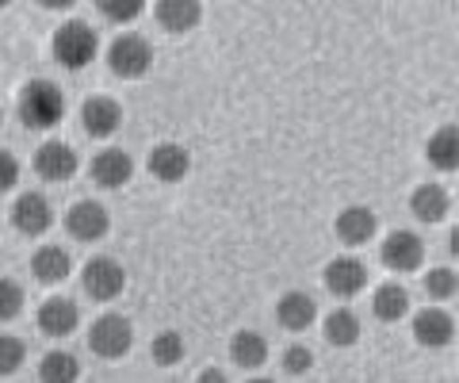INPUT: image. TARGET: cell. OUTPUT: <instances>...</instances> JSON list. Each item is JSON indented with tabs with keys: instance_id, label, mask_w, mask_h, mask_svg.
Returning <instances> with one entry per match:
<instances>
[{
	"instance_id": "6da1fadb",
	"label": "cell",
	"mask_w": 459,
	"mask_h": 383,
	"mask_svg": "<svg viewBox=\"0 0 459 383\" xmlns=\"http://www.w3.org/2000/svg\"><path fill=\"white\" fill-rule=\"evenodd\" d=\"M16 108H20V123L27 131H50L65 116V96L50 81H31V84H23Z\"/></svg>"
},
{
	"instance_id": "7a4b0ae2",
	"label": "cell",
	"mask_w": 459,
	"mask_h": 383,
	"mask_svg": "<svg viewBox=\"0 0 459 383\" xmlns=\"http://www.w3.org/2000/svg\"><path fill=\"white\" fill-rule=\"evenodd\" d=\"M96 54H100V35L89 23L69 20L54 31V62L62 69H74V74L77 69H89L96 62Z\"/></svg>"
},
{
	"instance_id": "3957f363",
	"label": "cell",
	"mask_w": 459,
	"mask_h": 383,
	"mask_svg": "<svg viewBox=\"0 0 459 383\" xmlns=\"http://www.w3.org/2000/svg\"><path fill=\"white\" fill-rule=\"evenodd\" d=\"M108 65H111L119 77H126V81L146 77L150 69H153V47H150V39H146V35H134V31L119 35V39H115L111 47H108Z\"/></svg>"
},
{
	"instance_id": "277c9868",
	"label": "cell",
	"mask_w": 459,
	"mask_h": 383,
	"mask_svg": "<svg viewBox=\"0 0 459 383\" xmlns=\"http://www.w3.org/2000/svg\"><path fill=\"white\" fill-rule=\"evenodd\" d=\"M134 345V330H131V322H126L123 315H100L92 322V330H89V349L96 353V357H104V361H119L126 357Z\"/></svg>"
},
{
	"instance_id": "5b68a950",
	"label": "cell",
	"mask_w": 459,
	"mask_h": 383,
	"mask_svg": "<svg viewBox=\"0 0 459 383\" xmlns=\"http://www.w3.org/2000/svg\"><path fill=\"white\" fill-rule=\"evenodd\" d=\"M123 288H126V268L115 257H92L84 265V292H89L92 300H100V303L119 300Z\"/></svg>"
},
{
	"instance_id": "8992f818",
	"label": "cell",
	"mask_w": 459,
	"mask_h": 383,
	"mask_svg": "<svg viewBox=\"0 0 459 383\" xmlns=\"http://www.w3.org/2000/svg\"><path fill=\"white\" fill-rule=\"evenodd\" d=\"M108 226H111L108 211L96 200H81L69 207V215H65V231H69V238H77V242H100V238L108 234Z\"/></svg>"
},
{
	"instance_id": "52a82bcc",
	"label": "cell",
	"mask_w": 459,
	"mask_h": 383,
	"mask_svg": "<svg viewBox=\"0 0 459 383\" xmlns=\"http://www.w3.org/2000/svg\"><path fill=\"white\" fill-rule=\"evenodd\" d=\"M383 261H386V268H394V273H413V268H421V261H425V242L413 231H394L383 242Z\"/></svg>"
},
{
	"instance_id": "ba28073f",
	"label": "cell",
	"mask_w": 459,
	"mask_h": 383,
	"mask_svg": "<svg viewBox=\"0 0 459 383\" xmlns=\"http://www.w3.org/2000/svg\"><path fill=\"white\" fill-rule=\"evenodd\" d=\"M35 173L42 180H69L77 173V150L69 142H47V146L35 150Z\"/></svg>"
},
{
	"instance_id": "9c48e42d",
	"label": "cell",
	"mask_w": 459,
	"mask_h": 383,
	"mask_svg": "<svg viewBox=\"0 0 459 383\" xmlns=\"http://www.w3.org/2000/svg\"><path fill=\"white\" fill-rule=\"evenodd\" d=\"M325 288L341 295V300H352V295H360L368 288V268L364 261L356 257H333L325 268Z\"/></svg>"
},
{
	"instance_id": "30bf717a",
	"label": "cell",
	"mask_w": 459,
	"mask_h": 383,
	"mask_svg": "<svg viewBox=\"0 0 459 383\" xmlns=\"http://www.w3.org/2000/svg\"><path fill=\"white\" fill-rule=\"evenodd\" d=\"M81 123L92 138H111L123 126V108H119V100H111V96H92V100H84V108H81Z\"/></svg>"
},
{
	"instance_id": "8fae6325",
	"label": "cell",
	"mask_w": 459,
	"mask_h": 383,
	"mask_svg": "<svg viewBox=\"0 0 459 383\" xmlns=\"http://www.w3.org/2000/svg\"><path fill=\"white\" fill-rule=\"evenodd\" d=\"M12 222H16V231L23 234H47L50 226H54V207L47 204V196H39V192H23L16 207H12Z\"/></svg>"
},
{
	"instance_id": "7c38bea8",
	"label": "cell",
	"mask_w": 459,
	"mask_h": 383,
	"mask_svg": "<svg viewBox=\"0 0 459 383\" xmlns=\"http://www.w3.org/2000/svg\"><path fill=\"white\" fill-rule=\"evenodd\" d=\"M77 322H81V310L74 300H65V295H54L39 307V330L47 337H69L77 334Z\"/></svg>"
},
{
	"instance_id": "4fadbf2b",
	"label": "cell",
	"mask_w": 459,
	"mask_h": 383,
	"mask_svg": "<svg viewBox=\"0 0 459 383\" xmlns=\"http://www.w3.org/2000/svg\"><path fill=\"white\" fill-rule=\"evenodd\" d=\"M146 165H150V173L161 184H180L184 177H188L192 158H188V150H184V146H177V142H161V146L150 150Z\"/></svg>"
},
{
	"instance_id": "5bb4252c",
	"label": "cell",
	"mask_w": 459,
	"mask_h": 383,
	"mask_svg": "<svg viewBox=\"0 0 459 383\" xmlns=\"http://www.w3.org/2000/svg\"><path fill=\"white\" fill-rule=\"evenodd\" d=\"M131 177H134L131 153L108 146V150H100L96 158H92V180L100 184V188H123Z\"/></svg>"
},
{
	"instance_id": "9a60e30c",
	"label": "cell",
	"mask_w": 459,
	"mask_h": 383,
	"mask_svg": "<svg viewBox=\"0 0 459 383\" xmlns=\"http://www.w3.org/2000/svg\"><path fill=\"white\" fill-rule=\"evenodd\" d=\"M157 23L165 27L169 35H188L192 27H199L204 20V4L199 0H157Z\"/></svg>"
},
{
	"instance_id": "2e32d148",
	"label": "cell",
	"mask_w": 459,
	"mask_h": 383,
	"mask_svg": "<svg viewBox=\"0 0 459 383\" xmlns=\"http://www.w3.org/2000/svg\"><path fill=\"white\" fill-rule=\"evenodd\" d=\"M413 337H418L425 349H444V345H452V337H455V318L444 315L440 307H429V310H421V315L413 318Z\"/></svg>"
},
{
	"instance_id": "e0dca14e",
	"label": "cell",
	"mask_w": 459,
	"mask_h": 383,
	"mask_svg": "<svg viewBox=\"0 0 459 383\" xmlns=\"http://www.w3.org/2000/svg\"><path fill=\"white\" fill-rule=\"evenodd\" d=\"M376 215H371L368 207H344L337 215V238L344 246H368L371 238H376Z\"/></svg>"
},
{
	"instance_id": "ac0fdd59",
	"label": "cell",
	"mask_w": 459,
	"mask_h": 383,
	"mask_svg": "<svg viewBox=\"0 0 459 383\" xmlns=\"http://www.w3.org/2000/svg\"><path fill=\"white\" fill-rule=\"evenodd\" d=\"M31 273L39 283H62L74 273V261H69V253L62 246H42L31 257Z\"/></svg>"
},
{
	"instance_id": "d6986e66",
	"label": "cell",
	"mask_w": 459,
	"mask_h": 383,
	"mask_svg": "<svg viewBox=\"0 0 459 383\" xmlns=\"http://www.w3.org/2000/svg\"><path fill=\"white\" fill-rule=\"evenodd\" d=\"M276 318L283 330H307V326L318 318V303H314L307 292H287L276 307Z\"/></svg>"
},
{
	"instance_id": "ffe728a7",
	"label": "cell",
	"mask_w": 459,
	"mask_h": 383,
	"mask_svg": "<svg viewBox=\"0 0 459 383\" xmlns=\"http://www.w3.org/2000/svg\"><path fill=\"white\" fill-rule=\"evenodd\" d=\"M429 165L437 169V173H455L459 169V131L448 123V126H440V131L429 138Z\"/></svg>"
},
{
	"instance_id": "44dd1931",
	"label": "cell",
	"mask_w": 459,
	"mask_h": 383,
	"mask_svg": "<svg viewBox=\"0 0 459 383\" xmlns=\"http://www.w3.org/2000/svg\"><path fill=\"white\" fill-rule=\"evenodd\" d=\"M448 207H452V196L444 192L440 184H421V188L410 196V211H413V215H418L421 222H444Z\"/></svg>"
},
{
	"instance_id": "7402d4cb",
	"label": "cell",
	"mask_w": 459,
	"mask_h": 383,
	"mask_svg": "<svg viewBox=\"0 0 459 383\" xmlns=\"http://www.w3.org/2000/svg\"><path fill=\"white\" fill-rule=\"evenodd\" d=\"M230 357L246 368V372H253V368H261L268 361V342L256 330H241V334H234V342H230Z\"/></svg>"
},
{
	"instance_id": "603a6c76",
	"label": "cell",
	"mask_w": 459,
	"mask_h": 383,
	"mask_svg": "<svg viewBox=\"0 0 459 383\" xmlns=\"http://www.w3.org/2000/svg\"><path fill=\"white\" fill-rule=\"evenodd\" d=\"M371 310H376V318H383V322L406 318V310H410V292L402 288V283H383V288H376Z\"/></svg>"
},
{
	"instance_id": "cb8c5ba5",
	"label": "cell",
	"mask_w": 459,
	"mask_h": 383,
	"mask_svg": "<svg viewBox=\"0 0 459 383\" xmlns=\"http://www.w3.org/2000/svg\"><path fill=\"white\" fill-rule=\"evenodd\" d=\"M325 342H329V345H337V349L356 345V342H360V318H356L349 307L333 310V315L325 318Z\"/></svg>"
},
{
	"instance_id": "d4e9b609",
	"label": "cell",
	"mask_w": 459,
	"mask_h": 383,
	"mask_svg": "<svg viewBox=\"0 0 459 383\" xmlns=\"http://www.w3.org/2000/svg\"><path fill=\"white\" fill-rule=\"evenodd\" d=\"M39 376L47 379V383H74L77 376H81V364H77V357L74 353H47L42 357V364H39Z\"/></svg>"
},
{
	"instance_id": "484cf974",
	"label": "cell",
	"mask_w": 459,
	"mask_h": 383,
	"mask_svg": "<svg viewBox=\"0 0 459 383\" xmlns=\"http://www.w3.org/2000/svg\"><path fill=\"white\" fill-rule=\"evenodd\" d=\"M150 353H153V361L161 364V368L180 364V361H184V337H180V334H172V330L157 334V337H153V345H150Z\"/></svg>"
},
{
	"instance_id": "4316f807",
	"label": "cell",
	"mask_w": 459,
	"mask_h": 383,
	"mask_svg": "<svg viewBox=\"0 0 459 383\" xmlns=\"http://www.w3.org/2000/svg\"><path fill=\"white\" fill-rule=\"evenodd\" d=\"M100 16H108L115 23H131L142 16V8H146V0H96Z\"/></svg>"
},
{
	"instance_id": "83f0119b",
	"label": "cell",
	"mask_w": 459,
	"mask_h": 383,
	"mask_svg": "<svg viewBox=\"0 0 459 383\" xmlns=\"http://www.w3.org/2000/svg\"><path fill=\"white\" fill-rule=\"evenodd\" d=\"M27 357V349L20 337H12V334H0V376H16L20 372V364Z\"/></svg>"
},
{
	"instance_id": "f1b7e54d",
	"label": "cell",
	"mask_w": 459,
	"mask_h": 383,
	"mask_svg": "<svg viewBox=\"0 0 459 383\" xmlns=\"http://www.w3.org/2000/svg\"><path fill=\"white\" fill-rule=\"evenodd\" d=\"M425 288L433 300H455V292H459V280H455V268H433L425 280Z\"/></svg>"
},
{
	"instance_id": "f546056e",
	"label": "cell",
	"mask_w": 459,
	"mask_h": 383,
	"mask_svg": "<svg viewBox=\"0 0 459 383\" xmlns=\"http://www.w3.org/2000/svg\"><path fill=\"white\" fill-rule=\"evenodd\" d=\"M23 310V288L16 280H0V322H12Z\"/></svg>"
},
{
	"instance_id": "4dcf8cb0",
	"label": "cell",
	"mask_w": 459,
	"mask_h": 383,
	"mask_svg": "<svg viewBox=\"0 0 459 383\" xmlns=\"http://www.w3.org/2000/svg\"><path fill=\"white\" fill-rule=\"evenodd\" d=\"M310 368H314V353H310V349L295 345V349L283 353V372H287V376H307Z\"/></svg>"
},
{
	"instance_id": "1f68e13d",
	"label": "cell",
	"mask_w": 459,
	"mask_h": 383,
	"mask_svg": "<svg viewBox=\"0 0 459 383\" xmlns=\"http://www.w3.org/2000/svg\"><path fill=\"white\" fill-rule=\"evenodd\" d=\"M16 180H20V161H16V153L0 150V192H12V188H16Z\"/></svg>"
},
{
	"instance_id": "d6a6232c",
	"label": "cell",
	"mask_w": 459,
	"mask_h": 383,
	"mask_svg": "<svg viewBox=\"0 0 459 383\" xmlns=\"http://www.w3.org/2000/svg\"><path fill=\"white\" fill-rule=\"evenodd\" d=\"M42 8H54V12H65V8H74L77 0H39Z\"/></svg>"
},
{
	"instance_id": "836d02e7",
	"label": "cell",
	"mask_w": 459,
	"mask_h": 383,
	"mask_svg": "<svg viewBox=\"0 0 459 383\" xmlns=\"http://www.w3.org/2000/svg\"><path fill=\"white\" fill-rule=\"evenodd\" d=\"M8 4H12V0H0V12H4V8H8Z\"/></svg>"
}]
</instances>
